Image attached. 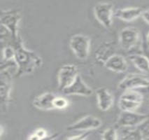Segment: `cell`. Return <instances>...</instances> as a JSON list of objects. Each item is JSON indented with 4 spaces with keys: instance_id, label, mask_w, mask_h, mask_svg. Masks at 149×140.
Masks as SVG:
<instances>
[{
    "instance_id": "obj_19",
    "label": "cell",
    "mask_w": 149,
    "mask_h": 140,
    "mask_svg": "<svg viewBox=\"0 0 149 140\" xmlns=\"http://www.w3.org/2000/svg\"><path fill=\"white\" fill-rule=\"evenodd\" d=\"M1 51H2V60H1V62L14 60L15 50L13 46H5L4 48H1Z\"/></svg>"
},
{
    "instance_id": "obj_26",
    "label": "cell",
    "mask_w": 149,
    "mask_h": 140,
    "mask_svg": "<svg viewBox=\"0 0 149 140\" xmlns=\"http://www.w3.org/2000/svg\"><path fill=\"white\" fill-rule=\"evenodd\" d=\"M136 90L138 91L139 92L141 93L143 95V97H144V98H147L148 99H149V86H146V87L141 88H139Z\"/></svg>"
},
{
    "instance_id": "obj_18",
    "label": "cell",
    "mask_w": 149,
    "mask_h": 140,
    "mask_svg": "<svg viewBox=\"0 0 149 140\" xmlns=\"http://www.w3.org/2000/svg\"><path fill=\"white\" fill-rule=\"evenodd\" d=\"M120 136V140H144L139 131L136 127H125Z\"/></svg>"
},
{
    "instance_id": "obj_7",
    "label": "cell",
    "mask_w": 149,
    "mask_h": 140,
    "mask_svg": "<svg viewBox=\"0 0 149 140\" xmlns=\"http://www.w3.org/2000/svg\"><path fill=\"white\" fill-rule=\"evenodd\" d=\"M149 86V77L143 74H128L119 83L118 88L122 91L136 90Z\"/></svg>"
},
{
    "instance_id": "obj_10",
    "label": "cell",
    "mask_w": 149,
    "mask_h": 140,
    "mask_svg": "<svg viewBox=\"0 0 149 140\" xmlns=\"http://www.w3.org/2000/svg\"><path fill=\"white\" fill-rule=\"evenodd\" d=\"M102 120L97 117L89 115L84 117L67 127L69 131H88L101 127Z\"/></svg>"
},
{
    "instance_id": "obj_29",
    "label": "cell",
    "mask_w": 149,
    "mask_h": 140,
    "mask_svg": "<svg viewBox=\"0 0 149 140\" xmlns=\"http://www.w3.org/2000/svg\"><path fill=\"white\" fill-rule=\"evenodd\" d=\"M28 140H40L41 139L34 132H33L32 134H31L28 137Z\"/></svg>"
},
{
    "instance_id": "obj_30",
    "label": "cell",
    "mask_w": 149,
    "mask_h": 140,
    "mask_svg": "<svg viewBox=\"0 0 149 140\" xmlns=\"http://www.w3.org/2000/svg\"><path fill=\"white\" fill-rule=\"evenodd\" d=\"M146 40L147 43H148V44H149V32H148V34H147V36H146Z\"/></svg>"
},
{
    "instance_id": "obj_11",
    "label": "cell",
    "mask_w": 149,
    "mask_h": 140,
    "mask_svg": "<svg viewBox=\"0 0 149 140\" xmlns=\"http://www.w3.org/2000/svg\"><path fill=\"white\" fill-rule=\"evenodd\" d=\"M62 93L67 95H81V96H91L93 94V90L90 88L80 75L77 77L74 82L69 87L66 88Z\"/></svg>"
},
{
    "instance_id": "obj_27",
    "label": "cell",
    "mask_w": 149,
    "mask_h": 140,
    "mask_svg": "<svg viewBox=\"0 0 149 140\" xmlns=\"http://www.w3.org/2000/svg\"><path fill=\"white\" fill-rule=\"evenodd\" d=\"M59 135H60V134L58 132H55L51 134H48L47 136H46L40 140H55L58 137Z\"/></svg>"
},
{
    "instance_id": "obj_8",
    "label": "cell",
    "mask_w": 149,
    "mask_h": 140,
    "mask_svg": "<svg viewBox=\"0 0 149 140\" xmlns=\"http://www.w3.org/2000/svg\"><path fill=\"white\" fill-rule=\"evenodd\" d=\"M148 115L135 112L122 111L118 118L116 125L120 128L136 127L143 120L148 118Z\"/></svg>"
},
{
    "instance_id": "obj_31",
    "label": "cell",
    "mask_w": 149,
    "mask_h": 140,
    "mask_svg": "<svg viewBox=\"0 0 149 140\" xmlns=\"http://www.w3.org/2000/svg\"><path fill=\"white\" fill-rule=\"evenodd\" d=\"M148 108H149V99H148Z\"/></svg>"
},
{
    "instance_id": "obj_2",
    "label": "cell",
    "mask_w": 149,
    "mask_h": 140,
    "mask_svg": "<svg viewBox=\"0 0 149 140\" xmlns=\"http://www.w3.org/2000/svg\"><path fill=\"white\" fill-rule=\"evenodd\" d=\"M144 97L136 90L124 91L118 100V107L122 111L135 112L141 107Z\"/></svg>"
},
{
    "instance_id": "obj_12",
    "label": "cell",
    "mask_w": 149,
    "mask_h": 140,
    "mask_svg": "<svg viewBox=\"0 0 149 140\" xmlns=\"http://www.w3.org/2000/svg\"><path fill=\"white\" fill-rule=\"evenodd\" d=\"M57 95L51 92L42 93L33 100L32 104L35 108L43 111L55 109L54 100Z\"/></svg>"
},
{
    "instance_id": "obj_1",
    "label": "cell",
    "mask_w": 149,
    "mask_h": 140,
    "mask_svg": "<svg viewBox=\"0 0 149 140\" xmlns=\"http://www.w3.org/2000/svg\"><path fill=\"white\" fill-rule=\"evenodd\" d=\"M15 50L14 61L17 65L16 77L32 74L42 65L41 57L35 52L27 49L23 46L21 38L15 41L12 45Z\"/></svg>"
},
{
    "instance_id": "obj_15",
    "label": "cell",
    "mask_w": 149,
    "mask_h": 140,
    "mask_svg": "<svg viewBox=\"0 0 149 140\" xmlns=\"http://www.w3.org/2000/svg\"><path fill=\"white\" fill-rule=\"evenodd\" d=\"M115 45L113 42H105L97 48L95 53V59L99 63L104 65L106 62L115 55Z\"/></svg>"
},
{
    "instance_id": "obj_14",
    "label": "cell",
    "mask_w": 149,
    "mask_h": 140,
    "mask_svg": "<svg viewBox=\"0 0 149 140\" xmlns=\"http://www.w3.org/2000/svg\"><path fill=\"white\" fill-rule=\"evenodd\" d=\"M104 66L108 70L116 73H124L128 69L125 58L123 55L118 54H115L111 57L106 62Z\"/></svg>"
},
{
    "instance_id": "obj_6",
    "label": "cell",
    "mask_w": 149,
    "mask_h": 140,
    "mask_svg": "<svg viewBox=\"0 0 149 140\" xmlns=\"http://www.w3.org/2000/svg\"><path fill=\"white\" fill-rule=\"evenodd\" d=\"M95 18L106 28H109L113 24V17L115 15L113 5L111 3H98L94 7Z\"/></svg>"
},
{
    "instance_id": "obj_13",
    "label": "cell",
    "mask_w": 149,
    "mask_h": 140,
    "mask_svg": "<svg viewBox=\"0 0 149 140\" xmlns=\"http://www.w3.org/2000/svg\"><path fill=\"white\" fill-rule=\"evenodd\" d=\"M96 97L98 107L100 110L107 111L113 106V96L107 88H100L97 90Z\"/></svg>"
},
{
    "instance_id": "obj_9",
    "label": "cell",
    "mask_w": 149,
    "mask_h": 140,
    "mask_svg": "<svg viewBox=\"0 0 149 140\" xmlns=\"http://www.w3.org/2000/svg\"><path fill=\"white\" fill-rule=\"evenodd\" d=\"M139 31L135 27H125L122 30L119 35L120 46L125 51H131L137 44L139 40Z\"/></svg>"
},
{
    "instance_id": "obj_25",
    "label": "cell",
    "mask_w": 149,
    "mask_h": 140,
    "mask_svg": "<svg viewBox=\"0 0 149 140\" xmlns=\"http://www.w3.org/2000/svg\"><path fill=\"white\" fill-rule=\"evenodd\" d=\"M34 132L35 133L36 135L39 137L40 138V139H42V138H44L46 136L48 135L47 131H46V130L44 129V128H38V129H36Z\"/></svg>"
},
{
    "instance_id": "obj_22",
    "label": "cell",
    "mask_w": 149,
    "mask_h": 140,
    "mask_svg": "<svg viewBox=\"0 0 149 140\" xmlns=\"http://www.w3.org/2000/svg\"><path fill=\"white\" fill-rule=\"evenodd\" d=\"M69 100L62 96H56L54 100L55 109H65L69 107Z\"/></svg>"
},
{
    "instance_id": "obj_21",
    "label": "cell",
    "mask_w": 149,
    "mask_h": 140,
    "mask_svg": "<svg viewBox=\"0 0 149 140\" xmlns=\"http://www.w3.org/2000/svg\"><path fill=\"white\" fill-rule=\"evenodd\" d=\"M136 128L141 133L143 139H149V115L148 118L143 120L139 125H138Z\"/></svg>"
},
{
    "instance_id": "obj_5",
    "label": "cell",
    "mask_w": 149,
    "mask_h": 140,
    "mask_svg": "<svg viewBox=\"0 0 149 140\" xmlns=\"http://www.w3.org/2000/svg\"><path fill=\"white\" fill-rule=\"evenodd\" d=\"M79 75L77 67L74 65H65L60 68L58 73V90L65 91L69 87Z\"/></svg>"
},
{
    "instance_id": "obj_23",
    "label": "cell",
    "mask_w": 149,
    "mask_h": 140,
    "mask_svg": "<svg viewBox=\"0 0 149 140\" xmlns=\"http://www.w3.org/2000/svg\"><path fill=\"white\" fill-rule=\"evenodd\" d=\"M141 47H142V54L144 55L149 60V46L146 40V39L144 40H143Z\"/></svg>"
},
{
    "instance_id": "obj_16",
    "label": "cell",
    "mask_w": 149,
    "mask_h": 140,
    "mask_svg": "<svg viewBox=\"0 0 149 140\" xmlns=\"http://www.w3.org/2000/svg\"><path fill=\"white\" fill-rule=\"evenodd\" d=\"M143 12V8L140 7H128L118 9L115 15L123 21L131 22L141 16Z\"/></svg>"
},
{
    "instance_id": "obj_4",
    "label": "cell",
    "mask_w": 149,
    "mask_h": 140,
    "mask_svg": "<svg viewBox=\"0 0 149 140\" xmlns=\"http://www.w3.org/2000/svg\"><path fill=\"white\" fill-rule=\"evenodd\" d=\"M1 25L6 27L12 34L15 40L20 38L18 32V27L21 14L17 9H10L1 12Z\"/></svg>"
},
{
    "instance_id": "obj_24",
    "label": "cell",
    "mask_w": 149,
    "mask_h": 140,
    "mask_svg": "<svg viewBox=\"0 0 149 140\" xmlns=\"http://www.w3.org/2000/svg\"><path fill=\"white\" fill-rule=\"evenodd\" d=\"M90 132H86L84 133H82V134H79V135H76V136H73L72 137L69 138L67 140H86L88 137L90 136Z\"/></svg>"
},
{
    "instance_id": "obj_17",
    "label": "cell",
    "mask_w": 149,
    "mask_h": 140,
    "mask_svg": "<svg viewBox=\"0 0 149 140\" xmlns=\"http://www.w3.org/2000/svg\"><path fill=\"white\" fill-rule=\"evenodd\" d=\"M129 59L140 72H149V60L144 55L133 53L129 55Z\"/></svg>"
},
{
    "instance_id": "obj_3",
    "label": "cell",
    "mask_w": 149,
    "mask_h": 140,
    "mask_svg": "<svg viewBox=\"0 0 149 140\" xmlns=\"http://www.w3.org/2000/svg\"><path fill=\"white\" fill-rule=\"evenodd\" d=\"M69 47L78 59H87L91 50V39L84 34H75L71 37Z\"/></svg>"
},
{
    "instance_id": "obj_28",
    "label": "cell",
    "mask_w": 149,
    "mask_h": 140,
    "mask_svg": "<svg viewBox=\"0 0 149 140\" xmlns=\"http://www.w3.org/2000/svg\"><path fill=\"white\" fill-rule=\"evenodd\" d=\"M141 17L147 23L149 24V9L143 11V13L141 15Z\"/></svg>"
},
{
    "instance_id": "obj_20",
    "label": "cell",
    "mask_w": 149,
    "mask_h": 140,
    "mask_svg": "<svg viewBox=\"0 0 149 140\" xmlns=\"http://www.w3.org/2000/svg\"><path fill=\"white\" fill-rule=\"evenodd\" d=\"M118 133L115 127H109L102 134V140H118Z\"/></svg>"
}]
</instances>
